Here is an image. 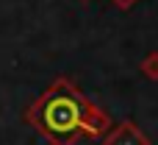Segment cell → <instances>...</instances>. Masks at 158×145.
<instances>
[{"mask_svg":"<svg viewBox=\"0 0 158 145\" xmlns=\"http://www.w3.org/2000/svg\"><path fill=\"white\" fill-rule=\"evenodd\" d=\"M42 129L50 134V137H67L78 129V120H81V109L72 98L67 95H53L44 106H42Z\"/></svg>","mask_w":158,"mask_h":145,"instance_id":"obj_1","label":"cell"}]
</instances>
